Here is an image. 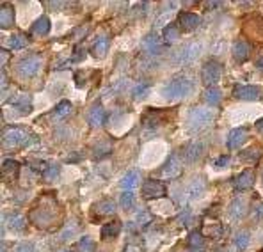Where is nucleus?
Returning <instances> with one entry per match:
<instances>
[{
  "mask_svg": "<svg viewBox=\"0 0 263 252\" xmlns=\"http://www.w3.org/2000/svg\"><path fill=\"white\" fill-rule=\"evenodd\" d=\"M245 210H247V203H245L244 197H236L231 204H229V217L238 220L245 215Z\"/></svg>",
  "mask_w": 263,
  "mask_h": 252,
  "instance_id": "nucleus-18",
  "label": "nucleus"
},
{
  "mask_svg": "<svg viewBox=\"0 0 263 252\" xmlns=\"http://www.w3.org/2000/svg\"><path fill=\"white\" fill-rule=\"evenodd\" d=\"M87 121H89V124L94 126V128L102 126V124L105 123V110H103V107L94 105L89 110V114H87Z\"/></svg>",
  "mask_w": 263,
  "mask_h": 252,
  "instance_id": "nucleus-17",
  "label": "nucleus"
},
{
  "mask_svg": "<svg viewBox=\"0 0 263 252\" xmlns=\"http://www.w3.org/2000/svg\"><path fill=\"white\" fill-rule=\"evenodd\" d=\"M233 57H235L236 62H244L245 59L249 57V44L242 39L235 41V44H233Z\"/></svg>",
  "mask_w": 263,
  "mask_h": 252,
  "instance_id": "nucleus-20",
  "label": "nucleus"
},
{
  "mask_svg": "<svg viewBox=\"0 0 263 252\" xmlns=\"http://www.w3.org/2000/svg\"><path fill=\"white\" fill-rule=\"evenodd\" d=\"M0 53H2V66H4L5 61H7V52H5V50H0Z\"/></svg>",
  "mask_w": 263,
  "mask_h": 252,
  "instance_id": "nucleus-50",
  "label": "nucleus"
},
{
  "mask_svg": "<svg viewBox=\"0 0 263 252\" xmlns=\"http://www.w3.org/2000/svg\"><path fill=\"white\" fill-rule=\"evenodd\" d=\"M11 103H13L20 112H23V114H25V112L29 114V112L32 110V103H31V96H29V94H20L18 100H14V102H11Z\"/></svg>",
  "mask_w": 263,
  "mask_h": 252,
  "instance_id": "nucleus-26",
  "label": "nucleus"
},
{
  "mask_svg": "<svg viewBox=\"0 0 263 252\" xmlns=\"http://www.w3.org/2000/svg\"><path fill=\"white\" fill-rule=\"evenodd\" d=\"M205 102L212 107H217L221 103V91L217 87H208L205 91Z\"/></svg>",
  "mask_w": 263,
  "mask_h": 252,
  "instance_id": "nucleus-29",
  "label": "nucleus"
},
{
  "mask_svg": "<svg viewBox=\"0 0 263 252\" xmlns=\"http://www.w3.org/2000/svg\"><path fill=\"white\" fill-rule=\"evenodd\" d=\"M112 151V144L111 141H100L96 146H94V160H102L103 156H107Z\"/></svg>",
  "mask_w": 263,
  "mask_h": 252,
  "instance_id": "nucleus-27",
  "label": "nucleus"
},
{
  "mask_svg": "<svg viewBox=\"0 0 263 252\" xmlns=\"http://www.w3.org/2000/svg\"><path fill=\"white\" fill-rule=\"evenodd\" d=\"M9 46L13 50H22L27 46V37L23 34H14L11 36V39H9Z\"/></svg>",
  "mask_w": 263,
  "mask_h": 252,
  "instance_id": "nucleus-35",
  "label": "nucleus"
},
{
  "mask_svg": "<svg viewBox=\"0 0 263 252\" xmlns=\"http://www.w3.org/2000/svg\"><path fill=\"white\" fill-rule=\"evenodd\" d=\"M215 114L214 110H210V108H199V107H196V108H192L190 114H188V124H190V130H203L206 128L212 121H214Z\"/></svg>",
  "mask_w": 263,
  "mask_h": 252,
  "instance_id": "nucleus-3",
  "label": "nucleus"
},
{
  "mask_svg": "<svg viewBox=\"0 0 263 252\" xmlns=\"http://www.w3.org/2000/svg\"><path fill=\"white\" fill-rule=\"evenodd\" d=\"M84 55H85V52H82L80 48H76V50H75V55H73V57H72V61H73V62L82 61V59H84Z\"/></svg>",
  "mask_w": 263,
  "mask_h": 252,
  "instance_id": "nucleus-46",
  "label": "nucleus"
},
{
  "mask_svg": "<svg viewBox=\"0 0 263 252\" xmlns=\"http://www.w3.org/2000/svg\"><path fill=\"white\" fill-rule=\"evenodd\" d=\"M203 151H205V144H203V142L194 141V142H190L187 147H185V151H183V156H185V160H187V162H196V160L203 155Z\"/></svg>",
  "mask_w": 263,
  "mask_h": 252,
  "instance_id": "nucleus-15",
  "label": "nucleus"
},
{
  "mask_svg": "<svg viewBox=\"0 0 263 252\" xmlns=\"http://www.w3.org/2000/svg\"><path fill=\"white\" fill-rule=\"evenodd\" d=\"M201 52V44L197 43H188L185 44V46H182V48L178 50V52L173 55V62L176 64V66H183V64H188V62H192L194 59H197V55H199Z\"/></svg>",
  "mask_w": 263,
  "mask_h": 252,
  "instance_id": "nucleus-4",
  "label": "nucleus"
},
{
  "mask_svg": "<svg viewBox=\"0 0 263 252\" xmlns=\"http://www.w3.org/2000/svg\"><path fill=\"white\" fill-rule=\"evenodd\" d=\"M70 112H72V103L68 102V100H63V102L55 107L54 115L55 117H64V115H68Z\"/></svg>",
  "mask_w": 263,
  "mask_h": 252,
  "instance_id": "nucleus-37",
  "label": "nucleus"
},
{
  "mask_svg": "<svg viewBox=\"0 0 263 252\" xmlns=\"http://www.w3.org/2000/svg\"><path fill=\"white\" fill-rule=\"evenodd\" d=\"M182 173V160H180L178 153H171L169 158L165 160V164L160 169V176L164 178H176Z\"/></svg>",
  "mask_w": 263,
  "mask_h": 252,
  "instance_id": "nucleus-8",
  "label": "nucleus"
},
{
  "mask_svg": "<svg viewBox=\"0 0 263 252\" xmlns=\"http://www.w3.org/2000/svg\"><path fill=\"white\" fill-rule=\"evenodd\" d=\"M240 156H242V160H247V162H256V160H260V156H262V149L253 146V147H249V149H245Z\"/></svg>",
  "mask_w": 263,
  "mask_h": 252,
  "instance_id": "nucleus-36",
  "label": "nucleus"
},
{
  "mask_svg": "<svg viewBox=\"0 0 263 252\" xmlns=\"http://www.w3.org/2000/svg\"><path fill=\"white\" fill-rule=\"evenodd\" d=\"M50 29H52V23H50L48 16L38 18L36 22H34V25H32V32L36 36H46L50 32Z\"/></svg>",
  "mask_w": 263,
  "mask_h": 252,
  "instance_id": "nucleus-22",
  "label": "nucleus"
},
{
  "mask_svg": "<svg viewBox=\"0 0 263 252\" xmlns=\"http://www.w3.org/2000/svg\"><path fill=\"white\" fill-rule=\"evenodd\" d=\"M59 173H61V169H59V165L50 164V165H46L45 173H43V178H45L46 181H54L55 178L59 176Z\"/></svg>",
  "mask_w": 263,
  "mask_h": 252,
  "instance_id": "nucleus-38",
  "label": "nucleus"
},
{
  "mask_svg": "<svg viewBox=\"0 0 263 252\" xmlns=\"http://www.w3.org/2000/svg\"><path fill=\"white\" fill-rule=\"evenodd\" d=\"M165 195V185L162 181H158V180H153V178H150V180H146L143 185V197L144 199H160V197H164Z\"/></svg>",
  "mask_w": 263,
  "mask_h": 252,
  "instance_id": "nucleus-7",
  "label": "nucleus"
},
{
  "mask_svg": "<svg viewBox=\"0 0 263 252\" xmlns=\"http://www.w3.org/2000/svg\"><path fill=\"white\" fill-rule=\"evenodd\" d=\"M41 64H43V61L39 55H29V57H23L16 68H18V73L22 76H34L39 71Z\"/></svg>",
  "mask_w": 263,
  "mask_h": 252,
  "instance_id": "nucleus-6",
  "label": "nucleus"
},
{
  "mask_svg": "<svg viewBox=\"0 0 263 252\" xmlns=\"http://www.w3.org/2000/svg\"><path fill=\"white\" fill-rule=\"evenodd\" d=\"M253 183H254V173L247 169V171H244V173H240L235 178L233 185H235L236 190L244 192V190H249L251 186H253Z\"/></svg>",
  "mask_w": 263,
  "mask_h": 252,
  "instance_id": "nucleus-13",
  "label": "nucleus"
},
{
  "mask_svg": "<svg viewBox=\"0 0 263 252\" xmlns=\"http://www.w3.org/2000/svg\"><path fill=\"white\" fill-rule=\"evenodd\" d=\"M61 252H70V251H61Z\"/></svg>",
  "mask_w": 263,
  "mask_h": 252,
  "instance_id": "nucleus-52",
  "label": "nucleus"
},
{
  "mask_svg": "<svg viewBox=\"0 0 263 252\" xmlns=\"http://www.w3.org/2000/svg\"><path fill=\"white\" fill-rule=\"evenodd\" d=\"M16 252H34V245L32 244H22L16 247Z\"/></svg>",
  "mask_w": 263,
  "mask_h": 252,
  "instance_id": "nucleus-45",
  "label": "nucleus"
},
{
  "mask_svg": "<svg viewBox=\"0 0 263 252\" xmlns=\"http://www.w3.org/2000/svg\"><path fill=\"white\" fill-rule=\"evenodd\" d=\"M31 218L38 227H46L54 218V212L50 208H36L31 213Z\"/></svg>",
  "mask_w": 263,
  "mask_h": 252,
  "instance_id": "nucleus-10",
  "label": "nucleus"
},
{
  "mask_svg": "<svg viewBox=\"0 0 263 252\" xmlns=\"http://www.w3.org/2000/svg\"><path fill=\"white\" fill-rule=\"evenodd\" d=\"M203 190H205V181H203V180H194V183L188 186V199L199 197V195L203 194Z\"/></svg>",
  "mask_w": 263,
  "mask_h": 252,
  "instance_id": "nucleus-34",
  "label": "nucleus"
},
{
  "mask_svg": "<svg viewBox=\"0 0 263 252\" xmlns=\"http://www.w3.org/2000/svg\"><path fill=\"white\" fill-rule=\"evenodd\" d=\"M14 25V7L11 4L0 5V27L2 29H9Z\"/></svg>",
  "mask_w": 263,
  "mask_h": 252,
  "instance_id": "nucleus-14",
  "label": "nucleus"
},
{
  "mask_svg": "<svg viewBox=\"0 0 263 252\" xmlns=\"http://www.w3.org/2000/svg\"><path fill=\"white\" fill-rule=\"evenodd\" d=\"M253 217L256 218V220H262V218H263V203H256V204H254Z\"/></svg>",
  "mask_w": 263,
  "mask_h": 252,
  "instance_id": "nucleus-43",
  "label": "nucleus"
},
{
  "mask_svg": "<svg viewBox=\"0 0 263 252\" xmlns=\"http://www.w3.org/2000/svg\"><path fill=\"white\" fill-rule=\"evenodd\" d=\"M192 89V82L187 76H178V78L171 80L169 84L165 85L162 94L167 100H178V98H185Z\"/></svg>",
  "mask_w": 263,
  "mask_h": 252,
  "instance_id": "nucleus-2",
  "label": "nucleus"
},
{
  "mask_svg": "<svg viewBox=\"0 0 263 252\" xmlns=\"http://www.w3.org/2000/svg\"><path fill=\"white\" fill-rule=\"evenodd\" d=\"M148 91H150V85L148 84H139L137 87L132 91V96L135 98V100H139V98H144L148 94Z\"/></svg>",
  "mask_w": 263,
  "mask_h": 252,
  "instance_id": "nucleus-41",
  "label": "nucleus"
},
{
  "mask_svg": "<svg viewBox=\"0 0 263 252\" xmlns=\"http://www.w3.org/2000/svg\"><path fill=\"white\" fill-rule=\"evenodd\" d=\"M20 164L16 160H4V164H2V176L4 178H13L14 174L18 173Z\"/></svg>",
  "mask_w": 263,
  "mask_h": 252,
  "instance_id": "nucleus-28",
  "label": "nucleus"
},
{
  "mask_svg": "<svg viewBox=\"0 0 263 252\" xmlns=\"http://www.w3.org/2000/svg\"><path fill=\"white\" fill-rule=\"evenodd\" d=\"M121 206L125 210H130V208H134V203H135V199H134V194L130 190H125L123 194H121Z\"/></svg>",
  "mask_w": 263,
  "mask_h": 252,
  "instance_id": "nucleus-39",
  "label": "nucleus"
},
{
  "mask_svg": "<svg viewBox=\"0 0 263 252\" xmlns=\"http://www.w3.org/2000/svg\"><path fill=\"white\" fill-rule=\"evenodd\" d=\"M139 180H141V174H139V171H128V173L123 176V180H121V186H123L125 190L132 192V188H135V186H137Z\"/></svg>",
  "mask_w": 263,
  "mask_h": 252,
  "instance_id": "nucleus-23",
  "label": "nucleus"
},
{
  "mask_svg": "<svg viewBox=\"0 0 263 252\" xmlns=\"http://www.w3.org/2000/svg\"><path fill=\"white\" fill-rule=\"evenodd\" d=\"M119 233H121V222L112 220V222H107V224H103L100 235H102L103 240H111V238H116Z\"/></svg>",
  "mask_w": 263,
  "mask_h": 252,
  "instance_id": "nucleus-19",
  "label": "nucleus"
},
{
  "mask_svg": "<svg viewBox=\"0 0 263 252\" xmlns=\"http://www.w3.org/2000/svg\"><path fill=\"white\" fill-rule=\"evenodd\" d=\"M245 135H247L245 128L231 130V132H229V135H227V147H229V149H238V147L244 144Z\"/></svg>",
  "mask_w": 263,
  "mask_h": 252,
  "instance_id": "nucleus-16",
  "label": "nucleus"
},
{
  "mask_svg": "<svg viewBox=\"0 0 263 252\" xmlns=\"http://www.w3.org/2000/svg\"><path fill=\"white\" fill-rule=\"evenodd\" d=\"M25 224H27V220H25L22 213H11L9 217H7V226L13 231H22L25 227Z\"/></svg>",
  "mask_w": 263,
  "mask_h": 252,
  "instance_id": "nucleus-25",
  "label": "nucleus"
},
{
  "mask_svg": "<svg viewBox=\"0 0 263 252\" xmlns=\"http://www.w3.org/2000/svg\"><path fill=\"white\" fill-rule=\"evenodd\" d=\"M256 130H258L260 133H263V119L256 121Z\"/></svg>",
  "mask_w": 263,
  "mask_h": 252,
  "instance_id": "nucleus-49",
  "label": "nucleus"
},
{
  "mask_svg": "<svg viewBox=\"0 0 263 252\" xmlns=\"http://www.w3.org/2000/svg\"><path fill=\"white\" fill-rule=\"evenodd\" d=\"M82 155H73V156H68L66 162H76V160H80Z\"/></svg>",
  "mask_w": 263,
  "mask_h": 252,
  "instance_id": "nucleus-48",
  "label": "nucleus"
},
{
  "mask_svg": "<svg viewBox=\"0 0 263 252\" xmlns=\"http://www.w3.org/2000/svg\"><path fill=\"white\" fill-rule=\"evenodd\" d=\"M233 96L236 100H242V102H256L262 96V89L254 87V85H236Z\"/></svg>",
  "mask_w": 263,
  "mask_h": 252,
  "instance_id": "nucleus-9",
  "label": "nucleus"
},
{
  "mask_svg": "<svg viewBox=\"0 0 263 252\" xmlns=\"http://www.w3.org/2000/svg\"><path fill=\"white\" fill-rule=\"evenodd\" d=\"M203 245H205V238H203V235H201L199 231H192L190 235H188V247L203 251Z\"/></svg>",
  "mask_w": 263,
  "mask_h": 252,
  "instance_id": "nucleus-33",
  "label": "nucleus"
},
{
  "mask_svg": "<svg viewBox=\"0 0 263 252\" xmlns=\"http://www.w3.org/2000/svg\"><path fill=\"white\" fill-rule=\"evenodd\" d=\"M143 48L146 50L148 53H151V55H158V53L164 52V43L156 37V34H150L144 37Z\"/></svg>",
  "mask_w": 263,
  "mask_h": 252,
  "instance_id": "nucleus-11",
  "label": "nucleus"
},
{
  "mask_svg": "<svg viewBox=\"0 0 263 252\" xmlns=\"http://www.w3.org/2000/svg\"><path fill=\"white\" fill-rule=\"evenodd\" d=\"M178 29H176V25H173V23H167V27H165L164 31H162V37H164L165 43H173V41L178 39Z\"/></svg>",
  "mask_w": 263,
  "mask_h": 252,
  "instance_id": "nucleus-32",
  "label": "nucleus"
},
{
  "mask_svg": "<svg viewBox=\"0 0 263 252\" xmlns=\"http://www.w3.org/2000/svg\"><path fill=\"white\" fill-rule=\"evenodd\" d=\"M109 37L107 36H102V37H98L96 39V43H94V46H93V55L94 57H105L107 55V52H109Z\"/></svg>",
  "mask_w": 263,
  "mask_h": 252,
  "instance_id": "nucleus-24",
  "label": "nucleus"
},
{
  "mask_svg": "<svg viewBox=\"0 0 263 252\" xmlns=\"http://www.w3.org/2000/svg\"><path fill=\"white\" fill-rule=\"evenodd\" d=\"M178 23H180V27H182L183 31L188 32V31H194V29H197V25L201 23V18L197 16V14H194V13H180Z\"/></svg>",
  "mask_w": 263,
  "mask_h": 252,
  "instance_id": "nucleus-12",
  "label": "nucleus"
},
{
  "mask_svg": "<svg viewBox=\"0 0 263 252\" xmlns=\"http://www.w3.org/2000/svg\"><path fill=\"white\" fill-rule=\"evenodd\" d=\"M227 164H229V156H221V158L215 160V167H217V169L226 167Z\"/></svg>",
  "mask_w": 263,
  "mask_h": 252,
  "instance_id": "nucleus-44",
  "label": "nucleus"
},
{
  "mask_svg": "<svg viewBox=\"0 0 263 252\" xmlns=\"http://www.w3.org/2000/svg\"><path fill=\"white\" fill-rule=\"evenodd\" d=\"M221 64L217 61H206L203 70H201V80H203V84L208 85V87H215V84L219 82L221 78Z\"/></svg>",
  "mask_w": 263,
  "mask_h": 252,
  "instance_id": "nucleus-5",
  "label": "nucleus"
},
{
  "mask_svg": "<svg viewBox=\"0 0 263 252\" xmlns=\"http://www.w3.org/2000/svg\"><path fill=\"white\" fill-rule=\"evenodd\" d=\"M2 142L7 147H25L31 146L32 142H36V135H32L27 130L18 128V126H11V128H5L2 133Z\"/></svg>",
  "mask_w": 263,
  "mask_h": 252,
  "instance_id": "nucleus-1",
  "label": "nucleus"
},
{
  "mask_svg": "<svg viewBox=\"0 0 263 252\" xmlns=\"http://www.w3.org/2000/svg\"><path fill=\"white\" fill-rule=\"evenodd\" d=\"M249 242H251L249 231H238L235 235V245L238 251H245L247 245H249Z\"/></svg>",
  "mask_w": 263,
  "mask_h": 252,
  "instance_id": "nucleus-30",
  "label": "nucleus"
},
{
  "mask_svg": "<svg viewBox=\"0 0 263 252\" xmlns=\"http://www.w3.org/2000/svg\"><path fill=\"white\" fill-rule=\"evenodd\" d=\"M135 222H137L139 226H146L151 222V213L148 212V210H141V212L135 215Z\"/></svg>",
  "mask_w": 263,
  "mask_h": 252,
  "instance_id": "nucleus-40",
  "label": "nucleus"
},
{
  "mask_svg": "<svg viewBox=\"0 0 263 252\" xmlns=\"http://www.w3.org/2000/svg\"><path fill=\"white\" fill-rule=\"evenodd\" d=\"M180 220H182V222H185V226H187V222L190 220V213H188V212H185V215H182V217H180Z\"/></svg>",
  "mask_w": 263,
  "mask_h": 252,
  "instance_id": "nucleus-47",
  "label": "nucleus"
},
{
  "mask_svg": "<svg viewBox=\"0 0 263 252\" xmlns=\"http://www.w3.org/2000/svg\"><path fill=\"white\" fill-rule=\"evenodd\" d=\"M94 212L98 213V215H112V213L116 212V203L111 197H105V199L98 201V203L94 204Z\"/></svg>",
  "mask_w": 263,
  "mask_h": 252,
  "instance_id": "nucleus-21",
  "label": "nucleus"
},
{
  "mask_svg": "<svg viewBox=\"0 0 263 252\" xmlns=\"http://www.w3.org/2000/svg\"><path fill=\"white\" fill-rule=\"evenodd\" d=\"M94 251H96V244H94L93 238L84 236V238L78 240V244H76V252H94Z\"/></svg>",
  "mask_w": 263,
  "mask_h": 252,
  "instance_id": "nucleus-31",
  "label": "nucleus"
},
{
  "mask_svg": "<svg viewBox=\"0 0 263 252\" xmlns=\"http://www.w3.org/2000/svg\"><path fill=\"white\" fill-rule=\"evenodd\" d=\"M256 66H258V70H260V71H263V55L258 59V61H256Z\"/></svg>",
  "mask_w": 263,
  "mask_h": 252,
  "instance_id": "nucleus-51",
  "label": "nucleus"
},
{
  "mask_svg": "<svg viewBox=\"0 0 263 252\" xmlns=\"http://www.w3.org/2000/svg\"><path fill=\"white\" fill-rule=\"evenodd\" d=\"M76 231H78V227H76L75 224H70V226L64 227V231L61 233V238H63V240H70L73 235H75Z\"/></svg>",
  "mask_w": 263,
  "mask_h": 252,
  "instance_id": "nucleus-42",
  "label": "nucleus"
}]
</instances>
